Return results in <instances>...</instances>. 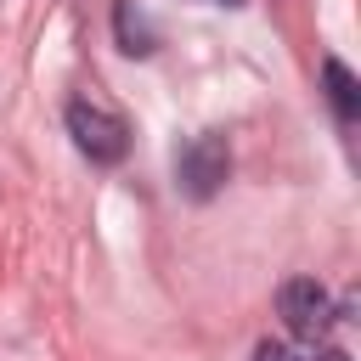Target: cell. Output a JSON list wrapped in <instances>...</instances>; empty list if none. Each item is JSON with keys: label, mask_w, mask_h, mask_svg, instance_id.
Returning <instances> with one entry per match:
<instances>
[{"label": "cell", "mask_w": 361, "mask_h": 361, "mask_svg": "<svg viewBox=\"0 0 361 361\" xmlns=\"http://www.w3.org/2000/svg\"><path fill=\"white\" fill-rule=\"evenodd\" d=\"M226 175H231V147H226L220 130H203V135H192V141L175 147V192L180 197L209 203L226 186Z\"/></svg>", "instance_id": "obj_1"}, {"label": "cell", "mask_w": 361, "mask_h": 361, "mask_svg": "<svg viewBox=\"0 0 361 361\" xmlns=\"http://www.w3.org/2000/svg\"><path fill=\"white\" fill-rule=\"evenodd\" d=\"M254 361H310V350H299V344H282V338H265V344L254 350Z\"/></svg>", "instance_id": "obj_6"}, {"label": "cell", "mask_w": 361, "mask_h": 361, "mask_svg": "<svg viewBox=\"0 0 361 361\" xmlns=\"http://www.w3.org/2000/svg\"><path fill=\"white\" fill-rule=\"evenodd\" d=\"M276 316H282V327L293 333V338H305V344H316V338H327L333 333V299H327V288L316 282V276H288L282 288H276Z\"/></svg>", "instance_id": "obj_3"}, {"label": "cell", "mask_w": 361, "mask_h": 361, "mask_svg": "<svg viewBox=\"0 0 361 361\" xmlns=\"http://www.w3.org/2000/svg\"><path fill=\"white\" fill-rule=\"evenodd\" d=\"M113 34H118V51L124 56H152L158 51V28H152V17L135 0H118L113 6Z\"/></svg>", "instance_id": "obj_5"}, {"label": "cell", "mask_w": 361, "mask_h": 361, "mask_svg": "<svg viewBox=\"0 0 361 361\" xmlns=\"http://www.w3.org/2000/svg\"><path fill=\"white\" fill-rule=\"evenodd\" d=\"M68 135L90 164H124L130 158V124L102 102H68Z\"/></svg>", "instance_id": "obj_2"}, {"label": "cell", "mask_w": 361, "mask_h": 361, "mask_svg": "<svg viewBox=\"0 0 361 361\" xmlns=\"http://www.w3.org/2000/svg\"><path fill=\"white\" fill-rule=\"evenodd\" d=\"M322 90H327V107H333V118L350 130V124L361 118V85H355V73H350L338 56H327V62H322Z\"/></svg>", "instance_id": "obj_4"}, {"label": "cell", "mask_w": 361, "mask_h": 361, "mask_svg": "<svg viewBox=\"0 0 361 361\" xmlns=\"http://www.w3.org/2000/svg\"><path fill=\"white\" fill-rule=\"evenodd\" d=\"M209 6H248V0H209Z\"/></svg>", "instance_id": "obj_7"}]
</instances>
